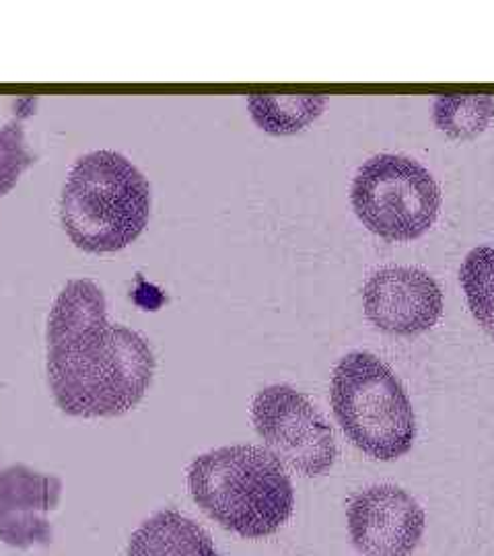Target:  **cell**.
Here are the masks:
<instances>
[{
	"label": "cell",
	"mask_w": 494,
	"mask_h": 556,
	"mask_svg": "<svg viewBox=\"0 0 494 556\" xmlns=\"http://www.w3.org/2000/svg\"><path fill=\"white\" fill-rule=\"evenodd\" d=\"M459 280L476 321L494 337V248L478 245L461 264Z\"/></svg>",
	"instance_id": "4fadbf2b"
},
{
	"label": "cell",
	"mask_w": 494,
	"mask_h": 556,
	"mask_svg": "<svg viewBox=\"0 0 494 556\" xmlns=\"http://www.w3.org/2000/svg\"><path fill=\"white\" fill-rule=\"evenodd\" d=\"M494 118L491 96H441L433 103L436 128L457 140L480 137Z\"/></svg>",
	"instance_id": "7c38bea8"
},
{
	"label": "cell",
	"mask_w": 494,
	"mask_h": 556,
	"mask_svg": "<svg viewBox=\"0 0 494 556\" xmlns=\"http://www.w3.org/2000/svg\"><path fill=\"white\" fill-rule=\"evenodd\" d=\"M34 163V155L27 149L25 130L21 118L11 119L0 128V197L9 194L23 172Z\"/></svg>",
	"instance_id": "5bb4252c"
},
{
	"label": "cell",
	"mask_w": 494,
	"mask_h": 556,
	"mask_svg": "<svg viewBox=\"0 0 494 556\" xmlns=\"http://www.w3.org/2000/svg\"><path fill=\"white\" fill-rule=\"evenodd\" d=\"M126 556H218L215 540L194 519L159 511L130 536Z\"/></svg>",
	"instance_id": "30bf717a"
},
{
	"label": "cell",
	"mask_w": 494,
	"mask_h": 556,
	"mask_svg": "<svg viewBox=\"0 0 494 556\" xmlns=\"http://www.w3.org/2000/svg\"><path fill=\"white\" fill-rule=\"evenodd\" d=\"M46 371L68 417H122L149 392L157 358L149 340L107 319L103 291L89 278L66 282L50 309Z\"/></svg>",
	"instance_id": "6da1fadb"
},
{
	"label": "cell",
	"mask_w": 494,
	"mask_h": 556,
	"mask_svg": "<svg viewBox=\"0 0 494 556\" xmlns=\"http://www.w3.org/2000/svg\"><path fill=\"white\" fill-rule=\"evenodd\" d=\"M62 480L25 464L0 470V542L27 551L54 540L50 514L56 511Z\"/></svg>",
	"instance_id": "9c48e42d"
},
{
	"label": "cell",
	"mask_w": 494,
	"mask_h": 556,
	"mask_svg": "<svg viewBox=\"0 0 494 556\" xmlns=\"http://www.w3.org/2000/svg\"><path fill=\"white\" fill-rule=\"evenodd\" d=\"M351 202L356 217L371 233L392 241H410L435 225L441 190L418 161L385 153L358 167Z\"/></svg>",
	"instance_id": "5b68a950"
},
{
	"label": "cell",
	"mask_w": 494,
	"mask_h": 556,
	"mask_svg": "<svg viewBox=\"0 0 494 556\" xmlns=\"http://www.w3.org/2000/svg\"><path fill=\"white\" fill-rule=\"evenodd\" d=\"M328 100L324 96H250L248 108L257 128L287 137L305 130L316 122L326 108Z\"/></svg>",
	"instance_id": "8fae6325"
},
{
	"label": "cell",
	"mask_w": 494,
	"mask_h": 556,
	"mask_svg": "<svg viewBox=\"0 0 494 556\" xmlns=\"http://www.w3.org/2000/svg\"><path fill=\"white\" fill-rule=\"evenodd\" d=\"M349 534L363 556H410L425 534V511L404 489L379 484L349 505Z\"/></svg>",
	"instance_id": "ba28073f"
},
{
	"label": "cell",
	"mask_w": 494,
	"mask_h": 556,
	"mask_svg": "<svg viewBox=\"0 0 494 556\" xmlns=\"http://www.w3.org/2000/svg\"><path fill=\"white\" fill-rule=\"evenodd\" d=\"M332 408L344 435L373 459L394 462L416 441V417L400 379L371 353L342 358L332 376Z\"/></svg>",
	"instance_id": "277c9868"
},
{
	"label": "cell",
	"mask_w": 494,
	"mask_h": 556,
	"mask_svg": "<svg viewBox=\"0 0 494 556\" xmlns=\"http://www.w3.org/2000/svg\"><path fill=\"white\" fill-rule=\"evenodd\" d=\"M365 314L381 332L416 337L443 314V293L435 278L415 266H385L363 289Z\"/></svg>",
	"instance_id": "52a82bcc"
},
{
	"label": "cell",
	"mask_w": 494,
	"mask_h": 556,
	"mask_svg": "<svg viewBox=\"0 0 494 556\" xmlns=\"http://www.w3.org/2000/svg\"><path fill=\"white\" fill-rule=\"evenodd\" d=\"M190 495L225 530L273 536L295 509L293 482L266 447L231 445L198 456L188 470Z\"/></svg>",
	"instance_id": "7a4b0ae2"
},
{
	"label": "cell",
	"mask_w": 494,
	"mask_h": 556,
	"mask_svg": "<svg viewBox=\"0 0 494 556\" xmlns=\"http://www.w3.org/2000/svg\"><path fill=\"white\" fill-rule=\"evenodd\" d=\"M151 215V186L116 151L77 160L60 197V223L87 254H112L140 238Z\"/></svg>",
	"instance_id": "3957f363"
},
{
	"label": "cell",
	"mask_w": 494,
	"mask_h": 556,
	"mask_svg": "<svg viewBox=\"0 0 494 556\" xmlns=\"http://www.w3.org/2000/svg\"><path fill=\"white\" fill-rule=\"evenodd\" d=\"M252 418L264 447L303 477H324L337 464L332 427L293 386H268L257 392Z\"/></svg>",
	"instance_id": "8992f818"
}]
</instances>
